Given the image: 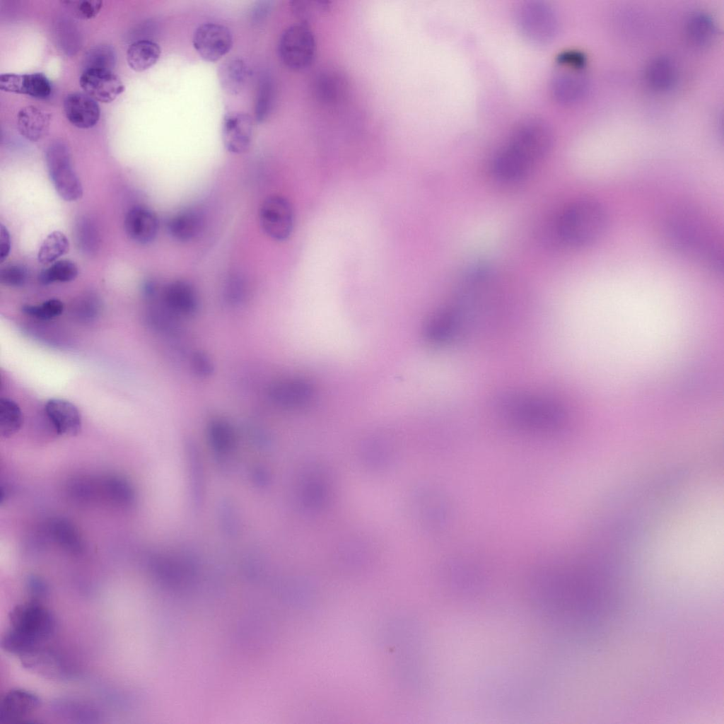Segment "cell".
Returning <instances> with one entry per match:
<instances>
[{
  "mask_svg": "<svg viewBox=\"0 0 724 724\" xmlns=\"http://www.w3.org/2000/svg\"><path fill=\"white\" fill-rule=\"evenodd\" d=\"M45 411L57 434L76 436L80 432L81 414L71 402L62 399H50L45 404Z\"/></svg>",
  "mask_w": 724,
  "mask_h": 724,
  "instance_id": "cell-18",
  "label": "cell"
},
{
  "mask_svg": "<svg viewBox=\"0 0 724 724\" xmlns=\"http://www.w3.org/2000/svg\"><path fill=\"white\" fill-rule=\"evenodd\" d=\"M274 91L272 78L268 74H263L258 81L255 103V117L259 123L264 122L272 111Z\"/></svg>",
  "mask_w": 724,
  "mask_h": 724,
  "instance_id": "cell-28",
  "label": "cell"
},
{
  "mask_svg": "<svg viewBox=\"0 0 724 724\" xmlns=\"http://www.w3.org/2000/svg\"><path fill=\"white\" fill-rule=\"evenodd\" d=\"M551 142V130L544 120L524 119L496 152L491 162L492 173L503 182L522 179L544 157Z\"/></svg>",
  "mask_w": 724,
  "mask_h": 724,
  "instance_id": "cell-1",
  "label": "cell"
},
{
  "mask_svg": "<svg viewBox=\"0 0 724 724\" xmlns=\"http://www.w3.org/2000/svg\"><path fill=\"white\" fill-rule=\"evenodd\" d=\"M55 630L54 616L44 605L36 602L18 604L9 613L1 647L25 658L40 652Z\"/></svg>",
  "mask_w": 724,
  "mask_h": 724,
  "instance_id": "cell-2",
  "label": "cell"
},
{
  "mask_svg": "<svg viewBox=\"0 0 724 724\" xmlns=\"http://www.w3.org/2000/svg\"><path fill=\"white\" fill-rule=\"evenodd\" d=\"M222 141L225 148L234 154L243 153L250 148L252 136V120L245 112H230L222 121Z\"/></svg>",
  "mask_w": 724,
  "mask_h": 724,
  "instance_id": "cell-13",
  "label": "cell"
},
{
  "mask_svg": "<svg viewBox=\"0 0 724 724\" xmlns=\"http://www.w3.org/2000/svg\"><path fill=\"white\" fill-rule=\"evenodd\" d=\"M124 230L127 236L139 244H148L157 235L159 222L156 215L143 206L129 210L124 218Z\"/></svg>",
  "mask_w": 724,
  "mask_h": 724,
  "instance_id": "cell-20",
  "label": "cell"
},
{
  "mask_svg": "<svg viewBox=\"0 0 724 724\" xmlns=\"http://www.w3.org/2000/svg\"><path fill=\"white\" fill-rule=\"evenodd\" d=\"M677 67L670 57L660 56L647 65L645 78L648 86L657 91L670 90L676 83Z\"/></svg>",
  "mask_w": 724,
  "mask_h": 724,
  "instance_id": "cell-24",
  "label": "cell"
},
{
  "mask_svg": "<svg viewBox=\"0 0 724 724\" xmlns=\"http://www.w3.org/2000/svg\"><path fill=\"white\" fill-rule=\"evenodd\" d=\"M557 64L550 83L553 96L563 104L580 101L586 95L589 86L585 67Z\"/></svg>",
  "mask_w": 724,
  "mask_h": 724,
  "instance_id": "cell-11",
  "label": "cell"
},
{
  "mask_svg": "<svg viewBox=\"0 0 724 724\" xmlns=\"http://www.w3.org/2000/svg\"><path fill=\"white\" fill-rule=\"evenodd\" d=\"M161 49L158 43L151 40H139L132 43L127 51V61L135 71H144L156 64Z\"/></svg>",
  "mask_w": 724,
  "mask_h": 724,
  "instance_id": "cell-26",
  "label": "cell"
},
{
  "mask_svg": "<svg viewBox=\"0 0 724 724\" xmlns=\"http://www.w3.org/2000/svg\"><path fill=\"white\" fill-rule=\"evenodd\" d=\"M76 240L80 250L87 254L97 251L100 235L95 223L89 217H81L76 224Z\"/></svg>",
  "mask_w": 724,
  "mask_h": 724,
  "instance_id": "cell-31",
  "label": "cell"
},
{
  "mask_svg": "<svg viewBox=\"0 0 724 724\" xmlns=\"http://www.w3.org/2000/svg\"><path fill=\"white\" fill-rule=\"evenodd\" d=\"M607 224V214L600 203L580 199L563 210L557 220L556 230L566 244L584 247L597 241L604 235Z\"/></svg>",
  "mask_w": 724,
  "mask_h": 724,
  "instance_id": "cell-5",
  "label": "cell"
},
{
  "mask_svg": "<svg viewBox=\"0 0 724 724\" xmlns=\"http://www.w3.org/2000/svg\"><path fill=\"white\" fill-rule=\"evenodd\" d=\"M250 69L240 58H230L218 69V78L221 88L226 93L236 95L245 88L250 76Z\"/></svg>",
  "mask_w": 724,
  "mask_h": 724,
  "instance_id": "cell-23",
  "label": "cell"
},
{
  "mask_svg": "<svg viewBox=\"0 0 724 724\" xmlns=\"http://www.w3.org/2000/svg\"><path fill=\"white\" fill-rule=\"evenodd\" d=\"M496 412L513 425L534 431H551L565 419V411L548 397L522 392H506L494 400Z\"/></svg>",
  "mask_w": 724,
  "mask_h": 724,
  "instance_id": "cell-3",
  "label": "cell"
},
{
  "mask_svg": "<svg viewBox=\"0 0 724 724\" xmlns=\"http://www.w3.org/2000/svg\"><path fill=\"white\" fill-rule=\"evenodd\" d=\"M0 89L5 92L24 94L38 99L47 98L52 92L49 78L42 73L2 74Z\"/></svg>",
  "mask_w": 724,
  "mask_h": 724,
  "instance_id": "cell-16",
  "label": "cell"
},
{
  "mask_svg": "<svg viewBox=\"0 0 724 724\" xmlns=\"http://www.w3.org/2000/svg\"><path fill=\"white\" fill-rule=\"evenodd\" d=\"M40 706L39 697L34 693L15 689L8 691L0 703V719L6 723L22 722L28 719Z\"/></svg>",
  "mask_w": 724,
  "mask_h": 724,
  "instance_id": "cell-15",
  "label": "cell"
},
{
  "mask_svg": "<svg viewBox=\"0 0 724 724\" xmlns=\"http://www.w3.org/2000/svg\"><path fill=\"white\" fill-rule=\"evenodd\" d=\"M69 248V243L66 235L61 231L54 230L42 242L37 253V259L44 264L54 262L65 255Z\"/></svg>",
  "mask_w": 724,
  "mask_h": 724,
  "instance_id": "cell-29",
  "label": "cell"
},
{
  "mask_svg": "<svg viewBox=\"0 0 724 724\" xmlns=\"http://www.w3.org/2000/svg\"><path fill=\"white\" fill-rule=\"evenodd\" d=\"M246 285L239 276L229 278L225 287V298L228 303L233 305L241 303L246 296Z\"/></svg>",
  "mask_w": 724,
  "mask_h": 724,
  "instance_id": "cell-39",
  "label": "cell"
},
{
  "mask_svg": "<svg viewBox=\"0 0 724 724\" xmlns=\"http://www.w3.org/2000/svg\"><path fill=\"white\" fill-rule=\"evenodd\" d=\"M516 19L522 33L534 42L547 43L556 34L557 16L554 9L544 1L523 2L518 8Z\"/></svg>",
  "mask_w": 724,
  "mask_h": 724,
  "instance_id": "cell-8",
  "label": "cell"
},
{
  "mask_svg": "<svg viewBox=\"0 0 724 724\" xmlns=\"http://www.w3.org/2000/svg\"><path fill=\"white\" fill-rule=\"evenodd\" d=\"M272 400L286 409L302 407L308 404L313 396V387L303 379L285 380L275 383L269 389Z\"/></svg>",
  "mask_w": 724,
  "mask_h": 724,
  "instance_id": "cell-17",
  "label": "cell"
},
{
  "mask_svg": "<svg viewBox=\"0 0 724 724\" xmlns=\"http://www.w3.org/2000/svg\"><path fill=\"white\" fill-rule=\"evenodd\" d=\"M708 230L701 217L691 211L674 214L667 223L668 238L677 250L702 259L718 270L722 265V254Z\"/></svg>",
  "mask_w": 724,
  "mask_h": 724,
  "instance_id": "cell-4",
  "label": "cell"
},
{
  "mask_svg": "<svg viewBox=\"0 0 724 724\" xmlns=\"http://www.w3.org/2000/svg\"><path fill=\"white\" fill-rule=\"evenodd\" d=\"M23 414L18 404L9 398L0 399V433L8 438L17 433L23 424Z\"/></svg>",
  "mask_w": 724,
  "mask_h": 724,
  "instance_id": "cell-30",
  "label": "cell"
},
{
  "mask_svg": "<svg viewBox=\"0 0 724 724\" xmlns=\"http://www.w3.org/2000/svg\"><path fill=\"white\" fill-rule=\"evenodd\" d=\"M556 63L572 66L585 67L586 58L583 53L578 51L567 50L559 54L556 58Z\"/></svg>",
  "mask_w": 724,
  "mask_h": 724,
  "instance_id": "cell-42",
  "label": "cell"
},
{
  "mask_svg": "<svg viewBox=\"0 0 724 724\" xmlns=\"http://www.w3.org/2000/svg\"><path fill=\"white\" fill-rule=\"evenodd\" d=\"M330 4V1L324 0H294L290 1V8L299 22L308 23L318 15L327 11Z\"/></svg>",
  "mask_w": 724,
  "mask_h": 724,
  "instance_id": "cell-34",
  "label": "cell"
},
{
  "mask_svg": "<svg viewBox=\"0 0 724 724\" xmlns=\"http://www.w3.org/2000/svg\"><path fill=\"white\" fill-rule=\"evenodd\" d=\"M192 367L199 376H208L213 372L210 358L202 352H197L192 357Z\"/></svg>",
  "mask_w": 724,
  "mask_h": 724,
  "instance_id": "cell-41",
  "label": "cell"
},
{
  "mask_svg": "<svg viewBox=\"0 0 724 724\" xmlns=\"http://www.w3.org/2000/svg\"><path fill=\"white\" fill-rule=\"evenodd\" d=\"M315 34L308 23L298 22L281 33L278 44L280 60L288 69L300 71L309 68L316 57Z\"/></svg>",
  "mask_w": 724,
  "mask_h": 724,
  "instance_id": "cell-6",
  "label": "cell"
},
{
  "mask_svg": "<svg viewBox=\"0 0 724 724\" xmlns=\"http://www.w3.org/2000/svg\"><path fill=\"white\" fill-rule=\"evenodd\" d=\"M192 44L202 59L214 62L230 52L233 40L230 30L225 25L206 23L194 31Z\"/></svg>",
  "mask_w": 724,
  "mask_h": 724,
  "instance_id": "cell-10",
  "label": "cell"
},
{
  "mask_svg": "<svg viewBox=\"0 0 724 724\" xmlns=\"http://www.w3.org/2000/svg\"><path fill=\"white\" fill-rule=\"evenodd\" d=\"M11 250V237L6 226L1 224L0 226V259L3 262Z\"/></svg>",
  "mask_w": 724,
  "mask_h": 724,
  "instance_id": "cell-43",
  "label": "cell"
},
{
  "mask_svg": "<svg viewBox=\"0 0 724 724\" xmlns=\"http://www.w3.org/2000/svg\"><path fill=\"white\" fill-rule=\"evenodd\" d=\"M213 443L220 450H226L233 445V431L229 424L223 419H215L209 426Z\"/></svg>",
  "mask_w": 724,
  "mask_h": 724,
  "instance_id": "cell-36",
  "label": "cell"
},
{
  "mask_svg": "<svg viewBox=\"0 0 724 724\" xmlns=\"http://www.w3.org/2000/svg\"><path fill=\"white\" fill-rule=\"evenodd\" d=\"M83 63L84 69H98L112 71L116 63L115 52L110 45L95 46L87 52Z\"/></svg>",
  "mask_w": 724,
  "mask_h": 724,
  "instance_id": "cell-33",
  "label": "cell"
},
{
  "mask_svg": "<svg viewBox=\"0 0 724 724\" xmlns=\"http://www.w3.org/2000/svg\"><path fill=\"white\" fill-rule=\"evenodd\" d=\"M50 115L35 105L22 107L17 115V127L22 136L35 142L48 132Z\"/></svg>",
  "mask_w": 724,
  "mask_h": 724,
  "instance_id": "cell-22",
  "label": "cell"
},
{
  "mask_svg": "<svg viewBox=\"0 0 724 724\" xmlns=\"http://www.w3.org/2000/svg\"><path fill=\"white\" fill-rule=\"evenodd\" d=\"M28 279L26 269L20 264H10L4 267L0 272L1 284L12 287L21 286Z\"/></svg>",
  "mask_w": 724,
  "mask_h": 724,
  "instance_id": "cell-38",
  "label": "cell"
},
{
  "mask_svg": "<svg viewBox=\"0 0 724 724\" xmlns=\"http://www.w3.org/2000/svg\"><path fill=\"white\" fill-rule=\"evenodd\" d=\"M259 218L264 232L274 240L284 241L293 232V209L289 201L281 195H272L264 200Z\"/></svg>",
  "mask_w": 724,
  "mask_h": 724,
  "instance_id": "cell-9",
  "label": "cell"
},
{
  "mask_svg": "<svg viewBox=\"0 0 724 724\" xmlns=\"http://www.w3.org/2000/svg\"><path fill=\"white\" fill-rule=\"evenodd\" d=\"M686 32L691 42L696 45L705 46L714 39L716 28L711 16L703 13H698L689 18Z\"/></svg>",
  "mask_w": 724,
  "mask_h": 724,
  "instance_id": "cell-27",
  "label": "cell"
},
{
  "mask_svg": "<svg viewBox=\"0 0 724 724\" xmlns=\"http://www.w3.org/2000/svg\"><path fill=\"white\" fill-rule=\"evenodd\" d=\"M46 164L52 185L65 201L74 202L83 195L81 182L72 165L68 147L61 141L50 144L46 151Z\"/></svg>",
  "mask_w": 724,
  "mask_h": 724,
  "instance_id": "cell-7",
  "label": "cell"
},
{
  "mask_svg": "<svg viewBox=\"0 0 724 724\" xmlns=\"http://www.w3.org/2000/svg\"><path fill=\"white\" fill-rule=\"evenodd\" d=\"M64 111L69 122L80 129L95 126L100 116L97 101L82 93L68 94L64 100Z\"/></svg>",
  "mask_w": 724,
  "mask_h": 724,
  "instance_id": "cell-19",
  "label": "cell"
},
{
  "mask_svg": "<svg viewBox=\"0 0 724 724\" xmlns=\"http://www.w3.org/2000/svg\"><path fill=\"white\" fill-rule=\"evenodd\" d=\"M273 7L272 1H258L252 6L250 11V20L253 25H260L269 16Z\"/></svg>",
  "mask_w": 724,
  "mask_h": 724,
  "instance_id": "cell-40",
  "label": "cell"
},
{
  "mask_svg": "<svg viewBox=\"0 0 724 724\" xmlns=\"http://www.w3.org/2000/svg\"><path fill=\"white\" fill-rule=\"evenodd\" d=\"M63 3L74 16L83 20L95 18L103 6V1L99 0L64 1Z\"/></svg>",
  "mask_w": 724,
  "mask_h": 724,
  "instance_id": "cell-37",
  "label": "cell"
},
{
  "mask_svg": "<svg viewBox=\"0 0 724 724\" xmlns=\"http://www.w3.org/2000/svg\"><path fill=\"white\" fill-rule=\"evenodd\" d=\"M163 301L175 314L193 315L198 308V300L194 287L187 281L176 280L168 284L163 291Z\"/></svg>",
  "mask_w": 724,
  "mask_h": 724,
  "instance_id": "cell-21",
  "label": "cell"
},
{
  "mask_svg": "<svg viewBox=\"0 0 724 724\" xmlns=\"http://www.w3.org/2000/svg\"><path fill=\"white\" fill-rule=\"evenodd\" d=\"M349 81L344 73L333 69L318 72L313 80L312 91L320 103L336 105L343 102L349 93Z\"/></svg>",
  "mask_w": 724,
  "mask_h": 724,
  "instance_id": "cell-14",
  "label": "cell"
},
{
  "mask_svg": "<svg viewBox=\"0 0 724 724\" xmlns=\"http://www.w3.org/2000/svg\"><path fill=\"white\" fill-rule=\"evenodd\" d=\"M78 275L76 264L69 259H61L54 262L51 266L42 270L38 276L39 281L43 285H49L55 282H69L74 280Z\"/></svg>",
  "mask_w": 724,
  "mask_h": 724,
  "instance_id": "cell-32",
  "label": "cell"
},
{
  "mask_svg": "<svg viewBox=\"0 0 724 724\" xmlns=\"http://www.w3.org/2000/svg\"><path fill=\"white\" fill-rule=\"evenodd\" d=\"M79 83L86 94L101 103H111L124 91V85L112 71L83 69Z\"/></svg>",
  "mask_w": 724,
  "mask_h": 724,
  "instance_id": "cell-12",
  "label": "cell"
},
{
  "mask_svg": "<svg viewBox=\"0 0 724 724\" xmlns=\"http://www.w3.org/2000/svg\"><path fill=\"white\" fill-rule=\"evenodd\" d=\"M64 310L63 303L57 298H51L40 305H24L22 311L25 314L39 320H49L60 315Z\"/></svg>",
  "mask_w": 724,
  "mask_h": 724,
  "instance_id": "cell-35",
  "label": "cell"
},
{
  "mask_svg": "<svg viewBox=\"0 0 724 724\" xmlns=\"http://www.w3.org/2000/svg\"><path fill=\"white\" fill-rule=\"evenodd\" d=\"M203 227L201 214L193 209L177 212L169 218L167 230L170 235L180 242H188L199 235Z\"/></svg>",
  "mask_w": 724,
  "mask_h": 724,
  "instance_id": "cell-25",
  "label": "cell"
}]
</instances>
